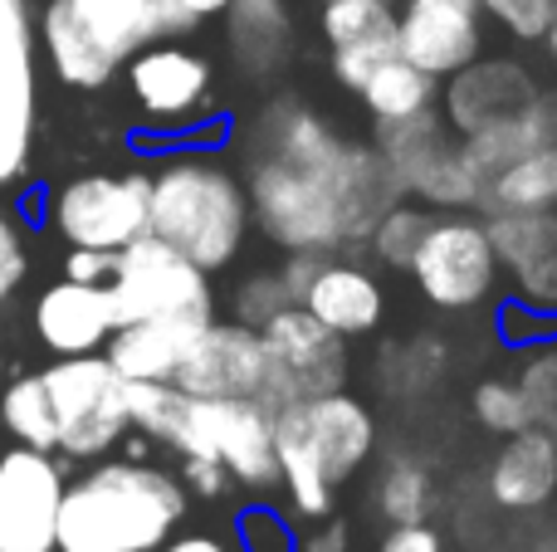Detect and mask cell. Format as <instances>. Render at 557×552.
Listing matches in <instances>:
<instances>
[{
	"instance_id": "1",
	"label": "cell",
	"mask_w": 557,
	"mask_h": 552,
	"mask_svg": "<svg viewBox=\"0 0 557 552\" xmlns=\"http://www.w3.org/2000/svg\"><path fill=\"white\" fill-rule=\"evenodd\" d=\"M245 196L274 244L333 254L367 244L372 225L406 201L386 156L367 142L337 137L313 108L274 98L245 127Z\"/></svg>"
},
{
	"instance_id": "2",
	"label": "cell",
	"mask_w": 557,
	"mask_h": 552,
	"mask_svg": "<svg viewBox=\"0 0 557 552\" xmlns=\"http://www.w3.org/2000/svg\"><path fill=\"white\" fill-rule=\"evenodd\" d=\"M186 518V489L137 460L98 465L64 485L59 548L74 552H157Z\"/></svg>"
},
{
	"instance_id": "3",
	"label": "cell",
	"mask_w": 557,
	"mask_h": 552,
	"mask_svg": "<svg viewBox=\"0 0 557 552\" xmlns=\"http://www.w3.org/2000/svg\"><path fill=\"white\" fill-rule=\"evenodd\" d=\"M250 230V196L225 162L182 152L147 176V235L172 244L196 269L215 274L240 254Z\"/></svg>"
},
{
	"instance_id": "4",
	"label": "cell",
	"mask_w": 557,
	"mask_h": 552,
	"mask_svg": "<svg viewBox=\"0 0 557 552\" xmlns=\"http://www.w3.org/2000/svg\"><path fill=\"white\" fill-rule=\"evenodd\" d=\"M108 303H113V328L147 318H215V289L211 274L196 269L186 254L162 244L157 235H137L123 244L108 279Z\"/></svg>"
},
{
	"instance_id": "5",
	"label": "cell",
	"mask_w": 557,
	"mask_h": 552,
	"mask_svg": "<svg viewBox=\"0 0 557 552\" xmlns=\"http://www.w3.org/2000/svg\"><path fill=\"white\" fill-rule=\"evenodd\" d=\"M45 381L49 411H54V436L64 455H103L117 446V436L127 430V381L117 377V367L108 357H59L54 367L39 372Z\"/></svg>"
},
{
	"instance_id": "6",
	"label": "cell",
	"mask_w": 557,
	"mask_h": 552,
	"mask_svg": "<svg viewBox=\"0 0 557 552\" xmlns=\"http://www.w3.org/2000/svg\"><path fill=\"white\" fill-rule=\"evenodd\" d=\"M372 147L386 156L406 196H421L425 205H441V211L480 205V181H474L445 117H435V108L416 117H396V123H376Z\"/></svg>"
},
{
	"instance_id": "7",
	"label": "cell",
	"mask_w": 557,
	"mask_h": 552,
	"mask_svg": "<svg viewBox=\"0 0 557 552\" xmlns=\"http://www.w3.org/2000/svg\"><path fill=\"white\" fill-rule=\"evenodd\" d=\"M406 269H411L416 289L435 309H450V313L484 303L494 293V284H499V260H494L490 230H484V221L460 211L431 215V225H425Z\"/></svg>"
},
{
	"instance_id": "8",
	"label": "cell",
	"mask_w": 557,
	"mask_h": 552,
	"mask_svg": "<svg viewBox=\"0 0 557 552\" xmlns=\"http://www.w3.org/2000/svg\"><path fill=\"white\" fill-rule=\"evenodd\" d=\"M186 397H191V391H186ZM176 450H182V455L221 460L225 475H231L235 485H250V489H274L278 485L270 406H260V401L191 397Z\"/></svg>"
},
{
	"instance_id": "9",
	"label": "cell",
	"mask_w": 557,
	"mask_h": 552,
	"mask_svg": "<svg viewBox=\"0 0 557 552\" xmlns=\"http://www.w3.org/2000/svg\"><path fill=\"white\" fill-rule=\"evenodd\" d=\"M255 333H260L264 352H270L278 406H284V401L327 397V391L347 387V338L323 328L308 309L288 303V309H278L274 318L260 323Z\"/></svg>"
},
{
	"instance_id": "10",
	"label": "cell",
	"mask_w": 557,
	"mask_h": 552,
	"mask_svg": "<svg viewBox=\"0 0 557 552\" xmlns=\"http://www.w3.org/2000/svg\"><path fill=\"white\" fill-rule=\"evenodd\" d=\"M176 387L191 397H231V401H260V406H278L274 397V372L270 352H264L260 333L245 323H206L196 333L191 352L176 367Z\"/></svg>"
},
{
	"instance_id": "11",
	"label": "cell",
	"mask_w": 557,
	"mask_h": 552,
	"mask_svg": "<svg viewBox=\"0 0 557 552\" xmlns=\"http://www.w3.org/2000/svg\"><path fill=\"white\" fill-rule=\"evenodd\" d=\"M54 230L78 250H123L147 235V176H74L54 191Z\"/></svg>"
},
{
	"instance_id": "12",
	"label": "cell",
	"mask_w": 557,
	"mask_h": 552,
	"mask_svg": "<svg viewBox=\"0 0 557 552\" xmlns=\"http://www.w3.org/2000/svg\"><path fill=\"white\" fill-rule=\"evenodd\" d=\"M59 499L64 475L49 450L20 446L0 455V552H54Z\"/></svg>"
},
{
	"instance_id": "13",
	"label": "cell",
	"mask_w": 557,
	"mask_h": 552,
	"mask_svg": "<svg viewBox=\"0 0 557 552\" xmlns=\"http://www.w3.org/2000/svg\"><path fill=\"white\" fill-rule=\"evenodd\" d=\"M480 0H406L396 15V54L431 78H450L455 68L480 59Z\"/></svg>"
},
{
	"instance_id": "14",
	"label": "cell",
	"mask_w": 557,
	"mask_h": 552,
	"mask_svg": "<svg viewBox=\"0 0 557 552\" xmlns=\"http://www.w3.org/2000/svg\"><path fill=\"white\" fill-rule=\"evenodd\" d=\"M484 230L523 309L557 318V211H494Z\"/></svg>"
},
{
	"instance_id": "15",
	"label": "cell",
	"mask_w": 557,
	"mask_h": 552,
	"mask_svg": "<svg viewBox=\"0 0 557 552\" xmlns=\"http://www.w3.org/2000/svg\"><path fill=\"white\" fill-rule=\"evenodd\" d=\"M533 98H539V84L523 64H513V59H470L465 68H455L450 88H445V127L470 137L490 123L519 117Z\"/></svg>"
},
{
	"instance_id": "16",
	"label": "cell",
	"mask_w": 557,
	"mask_h": 552,
	"mask_svg": "<svg viewBox=\"0 0 557 552\" xmlns=\"http://www.w3.org/2000/svg\"><path fill=\"white\" fill-rule=\"evenodd\" d=\"M127 88L143 103V113L182 123L211 93V64L176 39H157V45L127 54Z\"/></svg>"
},
{
	"instance_id": "17",
	"label": "cell",
	"mask_w": 557,
	"mask_h": 552,
	"mask_svg": "<svg viewBox=\"0 0 557 552\" xmlns=\"http://www.w3.org/2000/svg\"><path fill=\"white\" fill-rule=\"evenodd\" d=\"M294 303L313 313L323 328H333L337 338L376 333V323H382V313H386L382 284H376L367 269H357V264L333 260V254H318Z\"/></svg>"
},
{
	"instance_id": "18",
	"label": "cell",
	"mask_w": 557,
	"mask_h": 552,
	"mask_svg": "<svg viewBox=\"0 0 557 552\" xmlns=\"http://www.w3.org/2000/svg\"><path fill=\"white\" fill-rule=\"evenodd\" d=\"M298 411H304V436H308V446H313L323 479L333 489L347 485V479L367 465V455H372V446H376L372 411L357 397H347V391L308 397V401H298Z\"/></svg>"
},
{
	"instance_id": "19",
	"label": "cell",
	"mask_w": 557,
	"mask_h": 552,
	"mask_svg": "<svg viewBox=\"0 0 557 552\" xmlns=\"http://www.w3.org/2000/svg\"><path fill=\"white\" fill-rule=\"evenodd\" d=\"M323 35L333 45V74L357 93L396 54V10L386 0H323Z\"/></svg>"
},
{
	"instance_id": "20",
	"label": "cell",
	"mask_w": 557,
	"mask_h": 552,
	"mask_svg": "<svg viewBox=\"0 0 557 552\" xmlns=\"http://www.w3.org/2000/svg\"><path fill=\"white\" fill-rule=\"evenodd\" d=\"M35 333L49 352L59 357H84L98 352L113 333V303H108V284H78L59 279L54 289L39 293L35 303Z\"/></svg>"
},
{
	"instance_id": "21",
	"label": "cell",
	"mask_w": 557,
	"mask_h": 552,
	"mask_svg": "<svg viewBox=\"0 0 557 552\" xmlns=\"http://www.w3.org/2000/svg\"><path fill=\"white\" fill-rule=\"evenodd\" d=\"M490 499L509 514H539L557 494V430L529 426L519 436H504V450L490 460Z\"/></svg>"
},
{
	"instance_id": "22",
	"label": "cell",
	"mask_w": 557,
	"mask_h": 552,
	"mask_svg": "<svg viewBox=\"0 0 557 552\" xmlns=\"http://www.w3.org/2000/svg\"><path fill=\"white\" fill-rule=\"evenodd\" d=\"M74 15L103 39V49L123 64L127 54L157 45V39H182L201 20L182 10L176 0H69Z\"/></svg>"
},
{
	"instance_id": "23",
	"label": "cell",
	"mask_w": 557,
	"mask_h": 552,
	"mask_svg": "<svg viewBox=\"0 0 557 552\" xmlns=\"http://www.w3.org/2000/svg\"><path fill=\"white\" fill-rule=\"evenodd\" d=\"M35 142V35H0V186L29 162Z\"/></svg>"
},
{
	"instance_id": "24",
	"label": "cell",
	"mask_w": 557,
	"mask_h": 552,
	"mask_svg": "<svg viewBox=\"0 0 557 552\" xmlns=\"http://www.w3.org/2000/svg\"><path fill=\"white\" fill-rule=\"evenodd\" d=\"M206 323L196 318H147V323H127L113 328L103 342V357L117 367L123 381H172L182 357L191 352L196 333Z\"/></svg>"
},
{
	"instance_id": "25",
	"label": "cell",
	"mask_w": 557,
	"mask_h": 552,
	"mask_svg": "<svg viewBox=\"0 0 557 552\" xmlns=\"http://www.w3.org/2000/svg\"><path fill=\"white\" fill-rule=\"evenodd\" d=\"M39 39H45V54L54 64V74L74 88H103L113 78L117 59L103 49V39L74 15L69 0H49L45 15H39Z\"/></svg>"
},
{
	"instance_id": "26",
	"label": "cell",
	"mask_w": 557,
	"mask_h": 552,
	"mask_svg": "<svg viewBox=\"0 0 557 552\" xmlns=\"http://www.w3.org/2000/svg\"><path fill=\"white\" fill-rule=\"evenodd\" d=\"M270 430H274V460H278V485L294 494V509L308 518H327L333 509V485L318 469V455L304 436V411L298 401H284V406L270 411Z\"/></svg>"
},
{
	"instance_id": "27",
	"label": "cell",
	"mask_w": 557,
	"mask_h": 552,
	"mask_svg": "<svg viewBox=\"0 0 557 552\" xmlns=\"http://www.w3.org/2000/svg\"><path fill=\"white\" fill-rule=\"evenodd\" d=\"M225 29H231V49L240 59L245 74H274L288 59V5L284 0H231L225 5Z\"/></svg>"
},
{
	"instance_id": "28",
	"label": "cell",
	"mask_w": 557,
	"mask_h": 552,
	"mask_svg": "<svg viewBox=\"0 0 557 552\" xmlns=\"http://www.w3.org/2000/svg\"><path fill=\"white\" fill-rule=\"evenodd\" d=\"M484 211H557V142L533 147L513 166H504L480 191Z\"/></svg>"
},
{
	"instance_id": "29",
	"label": "cell",
	"mask_w": 557,
	"mask_h": 552,
	"mask_svg": "<svg viewBox=\"0 0 557 552\" xmlns=\"http://www.w3.org/2000/svg\"><path fill=\"white\" fill-rule=\"evenodd\" d=\"M435 84H441V78L406 64L401 54H392L367 74V84L357 88V93H362L367 113H372L376 123H396V117H416V113H425V108H435Z\"/></svg>"
},
{
	"instance_id": "30",
	"label": "cell",
	"mask_w": 557,
	"mask_h": 552,
	"mask_svg": "<svg viewBox=\"0 0 557 552\" xmlns=\"http://www.w3.org/2000/svg\"><path fill=\"white\" fill-rule=\"evenodd\" d=\"M376 504H382V514L392 518V524H425V514H431V504H435L431 469L411 455L386 460L382 479H376Z\"/></svg>"
},
{
	"instance_id": "31",
	"label": "cell",
	"mask_w": 557,
	"mask_h": 552,
	"mask_svg": "<svg viewBox=\"0 0 557 552\" xmlns=\"http://www.w3.org/2000/svg\"><path fill=\"white\" fill-rule=\"evenodd\" d=\"M0 416H5L10 436H20V446L29 450H54L59 436H54V411H49V397H45V381L35 377H20L5 387L0 397Z\"/></svg>"
},
{
	"instance_id": "32",
	"label": "cell",
	"mask_w": 557,
	"mask_h": 552,
	"mask_svg": "<svg viewBox=\"0 0 557 552\" xmlns=\"http://www.w3.org/2000/svg\"><path fill=\"white\" fill-rule=\"evenodd\" d=\"M470 406H474V421H480L490 436H519V430L539 426L519 381H499V377L480 381V387H474V397H470Z\"/></svg>"
},
{
	"instance_id": "33",
	"label": "cell",
	"mask_w": 557,
	"mask_h": 552,
	"mask_svg": "<svg viewBox=\"0 0 557 552\" xmlns=\"http://www.w3.org/2000/svg\"><path fill=\"white\" fill-rule=\"evenodd\" d=\"M425 225H431V215L416 211V205H406V201H396L392 211H386L382 221L372 225L367 244H372V254L382 264H392V269H406V264H411V254H416V244H421V235H425Z\"/></svg>"
},
{
	"instance_id": "34",
	"label": "cell",
	"mask_w": 557,
	"mask_h": 552,
	"mask_svg": "<svg viewBox=\"0 0 557 552\" xmlns=\"http://www.w3.org/2000/svg\"><path fill=\"white\" fill-rule=\"evenodd\" d=\"M294 303V293H288L284 274H250V279L235 289V323H245V328H260V323H270L278 309H288Z\"/></svg>"
},
{
	"instance_id": "35",
	"label": "cell",
	"mask_w": 557,
	"mask_h": 552,
	"mask_svg": "<svg viewBox=\"0 0 557 552\" xmlns=\"http://www.w3.org/2000/svg\"><path fill=\"white\" fill-rule=\"evenodd\" d=\"M480 10H490L519 39H543L557 20V0H480Z\"/></svg>"
},
{
	"instance_id": "36",
	"label": "cell",
	"mask_w": 557,
	"mask_h": 552,
	"mask_svg": "<svg viewBox=\"0 0 557 552\" xmlns=\"http://www.w3.org/2000/svg\"><path fill=\"white\" fill-rule=\"evenodd\" d=\"M240 548L245 552H298V538L294 528L284 524V514L264 504H250L240 514Z\"/></svg>"
},
{
	"instance_id": "37",
	"label": "cell",
	"mask_w": 557,
	"mask_h": 552,
	"mask_svg": "<svg viewBox=\"0 0 557 552\" xmlns=\"http://www.w3.org/2000/svg\"><path fill=\"white\" fill-rule=\"evenodd\" d=\"M523 397H529L533 406V421L543 426V411H548L553 401V387H557V348H543V352H529V362H523V377H519Z\"/></svg>"
},
{
	"instance_id": "38",
	"label": "cell",
	"mask_w": 557,
	"mask_h": 552,
	"mask_svg": "<svg viewBox=\"0 0 557 552\" xmlns=\"http://www.w3.org/2000/svg\"><path fill=\"white\" fill-rule=\"evenodd\" d=\"M392 362H401V367H406L401 391H421V387H431L435 372H441V342H435V338H416L411 348H396Z\"/></svg>"
},
{
	"instance_id": "39",
	"label": "cell",
	"mask_w": 557,
	"mask_h": 552,
	"mask_svg": "<svg viewBox=\"0 0 557 552\" xmlns=\"http://www.w3.org/2000/svg\"><path fill=\"white\" fill-rule=\"evenodd\" d=\"M20 279H25V244L10 215H0V299H10Z\"/></svg>"
},
{
	"instance_id": "40",
	"label": "cell",
	"mask_w": 557,
	"mask_h": 552,
	"mask_svg": "<svg viewBox=\"0 0 557 552\" xmlns=\"http://www.w3.org/2000/svg\"><path fill=\"white\" fill-rule=\"evenodd\" d=\"M376 552H445V538L431 524H392Z\"/></svg>"
},
{
	"instance_id": "41",
	"label": "cell",
	"mask_w": 557,
	"mask_h": 552,
	"mask_svg": "<svg viewBox=\"0 0 557 552\" xmlns=\"http://www.w3.org/2000/svg\"><path fill=\"white\" fill-rule=\"evenodd\" d=\"M113 250H69V264H64V279H78V284H108L113 279Z\"/></svg>"
},
{
	"instance_id": "42",
	"label": "cell",
	"mask_w": 557,
	"mask_h": 552,
	"mask_svg": "<svg viewBox=\"0 0 557 552\" xmlns=\"http://www.w3.org/2000/svg\"><path fill=\"white\" fill-rule=\"evenodd\" d=\"M186 485H191L196 494L215 499V494H225V489H231L235 479L225 475V465H221V460H206V455H186Z\"/></svg>"
},
{
	"instance_id": "43",
	"label": "cell",
	"mask_w": 557,
	"mask_h": 552,
	"mask_svg": "<svg viewBox=\"0 0 557 552\" xmlns=\"http://www.w3.org/2000/svg\"><path fill=\"white\" fill-rule=\"evenodd\" d=\"M298 548H304V552H347V524H337V518L327 524V518H323V524H318Z\"/></svg>"
},
{
	"instance_id": "44",
	"label": "cell",
	"mask_w": 557,
	"mask_h": 552,
	"mask_svg": "<svg viewBox=\"0 0 557 552\" xmlns=\"http://www.w3.org/2000/svg\"><path fill=\"white\" fill-rule=\"evenodd\" d=\"M157 552H225L221 538H206V534H186V538H166Z\"/></svg>"
},
{
	"instance_id": "45",
	"label": "cell",
	"mask_w": 557,
	"mask_h": 552,
	"mask_svg": "<svg viewBox=\"0 0 557 552\" xmlns=\"http://www.w3.org/2000/svg\"><path fill=\"white\" fill-rule=\"evenodd\" d=\"M176 5L191 10L196 20H206V15H225V5H231V0H176Z\"/></svg>"
},
{
	"instance_id": "46",
	"label": "cell",
	"mask_w": 557,
	"mask_h": 552,
	"mask_svg": "<svg viewBox=\"0 0 557 552\" xmlns=\"http://www.w3.org/2000/svg\"><path fill=\"white\" fill-rule=\"evenodd\" d=\"M543 426L557 430V387H553V401H548V411H543Z\"/></svg>"
},
{
	"instance_id": "47",
	"label": "cell",
	"mask_w": 557,
	"mask_h": 552,
	"mask_svg": "<svg viewBox=\"0 0 557 552\" xmlns=\"http://www.w3.org/2000/svg\"><path fill=\"white\" fill-rule=\"evenodd\" d=\"M543 39H548V54H553V64H557V20L548 25V35H543Z\"/></svg>"
},
{
	"instance_id": "48",
	"label": "cell",
	"mask_w": 557,
	"mask_h": 552,
	"mask_svg": "<svg viewBox=\"0 0 557 552\" xmlns=\"http://www.w3.org/2000/svg\"><path fill=\"white\" fill-rule=\"evenodd\" d=\"M533 552H557V534H548L543 543H533Z\"/></svg>"
},
{
	"instance_id": "49",
	"label": "cell",
	"mask_w": 557,
	"mask_h": 552,
	"mask_svg": "<svg viewBox=\"0 0 557 552\" xmlns=\"http://www.w3.org/2000/svg\"><path fill=\"white\" fill-rule=\"evenodd\" d=\"M54 552H74V548H54Z\"/></svg>"
},
{
	"instance_id": "50",
	"label": "cell",
	"mask_w": 557,
	"mask_h": 552,
	"mask_svg": "<svg viewBox=\"0 0 557 552\" xmlns=\"http://www.w3.org/2000/svg\"><path fill=\"white\" fill-rule=\"evenodd\" d=\"M386 5H392V0H386Z\"/></svg>"
}]
</instances>
